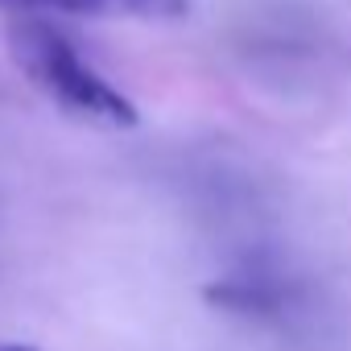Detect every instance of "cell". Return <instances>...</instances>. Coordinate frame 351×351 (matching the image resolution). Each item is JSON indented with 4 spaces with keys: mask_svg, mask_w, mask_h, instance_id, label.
I'll use <instances>...</instances> for the list:
<instances>
[{
    "mask_svg": "<svg viewBox=\"0 0 351 351\" xmlns=\"http://www.w3.org/2000/svg\"><path fill=\"white\" fill-rule=\"evenodd\" d=\"M5 38H9V54L21 66V75L42 95H50L62 112L104 124V128H136L141 116H136L132 99L124 91H116L104 75H95L83 62L79 46L58 25H50L38 13H17L9 21Z\"/></svg>",
    "mask_w": 351,
    "mask_h": 351,
    "instance_id": "cell-1",
    "label": "cell"
},
{
    "mask_svg": "<svg viewBox=\"0 0 351 351\" xmlns=\"http://www.w3.org/2000/svg\"><path fill=\"white\" fill-rule=\"evenodd\" d=\"M5 13H99V17H145L173 21L191 9V0H0Z\"/></svg>",
    "mask_w": 351,
    "mask_h": 351,
    "instance_id": "cell-2",
    "label": "cell"
},
{
    "mask_svg": "<svg viewBox=\"0 0 351 351\" xmlns=\"http://www.w3.org/2000/svg\"><path fill=\"white\" fill-rule=\"evenodd\" d=\"M0 351H34V347H21V343H5Z\"/></svg>",
    "mask_w": 351,
    "mask_h": 351,
    "instance_id": "cell-3",
    "label": "cell"
}]
</instances>
